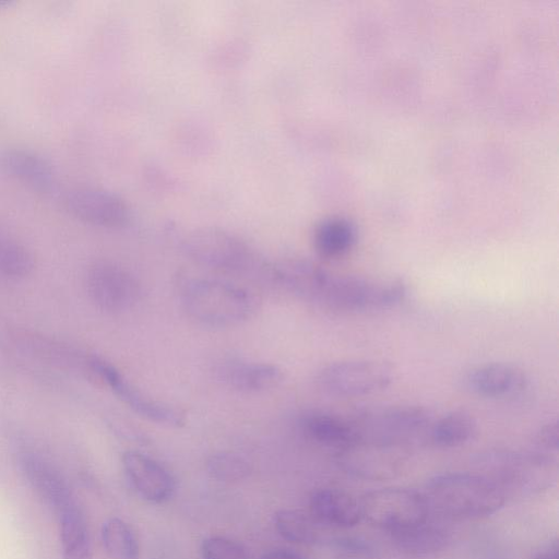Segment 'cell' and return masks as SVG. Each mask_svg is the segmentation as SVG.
<instances>
[{"label":"cell","mask_w":559,"mask_h":559,"mask_svg":"<svg viewBox=\"0 0 559 559\" xmlns=\"http://www.w3.org/2000/svg\"><path fill=\"white\" fill-rule=\"evenodd\" d=\"M471 392L484 397L500 399L519 395L528 383L520 367L508 362H489L471 370L466 376Z\"/></svg>","instance_id":"5bb4252c"},{"label":"cell","mask_w":559,"mask_h":559,"mask_svg":"<svg viewBox=\"0 0 559 559\" xmlns=\"http://www.w3.org/2000/svg\"><path fill=\"white\" fill-rule=\"evenodd\" d=\"M476 431L474 417L463 411H454L431 423L429 440L439 448H454L467 442Z\"/></svg>","instance_id":"7402d4cb"},{"label":"cell","mask_w":559,"mask_h":559,"mask_svg":"<svg viewBox=\"0 0 559 559\" xmlns=\"http://www.w3.org/2000/svg\"><path fill=\"white\" fill-rule=\"evenodd\" d=\"M64 209L78 219L106 228L124 226L130 219L127 202L107 189L95 186H73L62 193Z\"/></svg>","instance_id":"30bf717a"},{"label":"cell","mask_w":559,"mask_h":559,"mask_svg":"<svg viewBox=\"0 0 559 559\" xmlns=\"http://www.w3.org/2000/svg\"><path fill=\"white\" fill-rule=\"evenodd\" d=\"M407 294L401 278H366L329 272L313 305L332 311H360L394 307Z\"/></svg>","instance_id":"3957f363"},{"label":"cell","mask_w":559,"mask_h":559,"mask_svg":"<svg viewBox=\"0 0 559 559\" xmlns=\"http://www.w3.org/2000/svg\"><path fill=\"white\" fill-rule=\"evenodd\" d=\"M393 380V370L384 361L369 359L343 360L324 366L317 374V384L334 396L355 397L380 392Z\"/></svg>","instance_id":"52a82bcc"},{"label":"cell","mask_w":559,"mask_h":559,"mask_svg":"<svg viewBox=\"0 0 559 559\" xmlns=\"http://www.w3.org/2000/svg\"><path fill=\"white\" fill-rule=\"evenodd\" d=\"M17 462L32 488L57 514L74 502L62 475L40 454L22 450L17 455Z\"/></svg>","instance_id":"4fadbf2b"},{"label":"cell","mask_w":559,"mask_h":559,"mask_svg":"<svg viewBox=\"0 0 559 559\" xmlns=\"http://www.w3.org/2000/svg\"><path fill=\"white\" fill-rule=\"evenodd\" d=\"M124 474L145 501L163 503L174 495L176 483L173 475L160 463L139 451H127L122 455Z\"/></svg>","instance_id":"7c38bea8"},{"label":"cell","mask_w":559,"mask_h":559,"mask_svg":"<svg viewBox=\"0 0 559 559\" xmlns=\"http://www.w3.org/2000/svg\"><path fill=\"white\" fill-rule=\"evenodd\" d=\"M179 299L191 319L212 328L240 324L255 309V299L247 289L213 277H183Z\"/></svg>","instance_id":"6da1fadb"},{"label":"cell","mask_w":559,"mask_h":559,"mask_svg":"<svg viewBox=\"0 0 559 559\" xmlns=\"http://www.w3.org/2000/svg\"><path fill=\"white\" fill-rule=\"evenodd\" d=\"M355 240L353 226L340 218L322 222L314 231L317 251L325 258H337L348 251Z\"/></svg>","instance_id":"603a6c76"},{"label":"cell","mask_w":559,"mask_h":559,"mask_svg":"<svg viewBox=\"0 0 559 559\" xmlns=\"http://www.w3.org/2000/svg\"><path fill=\"white\" fill-rule=\"evenodd\" d=\"M329 271L314 262L292 259L275 265L273 277L296 297L313 304Z\"/></svg>","instance_id":"e0dca14e"},{"label":"cell","mask_w":559,"mask_h":559,"mask_svg":"<svg viewBox=\"0 0 559 559\" xmlns=\"http://www.w3.org/2000/svg\"><path fill=\"white\" fill-rule=\"evenodd\" d=\"M261 559H304V557L289 549H274L264 554Z\"/></svg>","instance_id":"4dcf8cb0"},{"label":"cell","mask_w":559,"mask_h":559,"mask_svg":"<svg viewBox=\"0 0 559 559\" xmlns=\"http://www.w3.org/2000/svg\"><path fill=\"white\" fill-rule=\"evenodd\" d=\"M391 539L399 550L413 557L435 555L448 543L445 532L427 520L391 532Z\"/></svg>","instance_id":"ffe728a7"},{"label":"cell","mask_w":559,"mask_h":559,"mask_svg":"<svg viewBox=\"0 0 559 559\" xmlns=\"http://www.w3.org/2000/svg\"><path fill=\"white\" fill-rule=\"evenodd\" d=\"M534 559H559L558 546L554 544L546 551L539 554Z\"/></svg>","instance_id":"1f68e13d"},{"label":"cell","mask_w":559,"mask_h":559,"mask_svg":"<svg viewBox=\"0 0 559 559\" xmlns=\"http://www.w3.org/2000/svg\"><path fill=\"white\" fill-rule=\"evenodd\" d=\"M427 502L448 515L477 519L498 511L504 491L483 474L444 473L427 483Z\"/></svg>","instance_id":"7a4b0ae2"},{"label":"cell","mask_w":559,"mask_h":559,"mask_svg":"<svg viewBox=\"0 0 559 559\" xmlns=\"http://www.w3.org/2000/svg\"><path fill=\"white\" fill-rule=\"evenodd\" d=\"M274 525L278 534L290 543L311 545L320 538L319 523L298 510H278L274 514Z\"/></svg>","instance_id":"cb8c5ba5"},{"label":"cell","mask_w":559,"mask_h":559,"mask_svg":"<svg viewBox=\"0 0 559 559\" xmlns=\"http://www.w3.org/2000/svg\"><path fill=\"white\" fill-rule=\"evenodd\" d=\"M357 441L401 444L426 432L431 426L429 413L415 405L368 408L348 419Z\"/></svg>","instance_id":"5b68a950"},{"label":"cell","mask_w":559,"mask_h":559,"mask_svg":"<svg viewBox=\"0 0 559 559\" xmlns=\"http://www.w3.org/2000/svg\"><path fill=\"white\" fill-rule=\"evenodd\" d=\"M203 559H249L241 544L224 536H211L201 545Z\"/></svg>","instance_id":"83f0119b"},{"label":"cell","mask_w":559,"mask_h":559,"mask_svg":"<svg viewBox=\"0 0 559 559\" xmlns=\"http://www.w3.org/2000/svg\"><path fill=\"white\" fill-rule=\"evenodd\" d=\"M361 519L394 532L427 520L428 502L420 492L406 488H382L359 500Z\"/></svg>","instance_id":"8992f818"},{"label":"cell","mask_w":559,"mask_h":559,"mask_svg":"<svg viewBox=\"0 0 559 559\" xmlns=\"http://www.w3.org/2000/svg\"><path fill=\"white\" fill-rule=\"evenodd\" d=\"M1 168L31 189L48 193L55 190L56 174L50 162L28 148L11 147L0 154Z\"/></svg>","instance_id":"9a60e30c"},{"label":"cell","mask_w":559,"mask_h":559,"mask_svg":"<svg viewBox=\"0 0 559 559\" xmlns=\"http://www.w3.org/2000/svg\"><path fill=\"white\" fill-rule=\"evenodd\" d=\"M187 257L195 264L225 274H247L258 266L257 258L240 237L219 227L191 230L182 241Z\"/></svg>","instance_id":"277c9868"},{"label":"cell","mask_w":559,"mask_h":559,"mask_svg":"<svg viewBox=\"0 0 559 559\" xmlns=\"http://www.w3.org/2000/svg\"><path fill=\"white\" fill-rule=\"evenodd\" d=\"M85 284L92 302L109 313L131 309L141 295L140 284L134 275L110 261H97L92 264L87 270Z\"/></svg>","instance_id":"9c48e42d"},{"label":"cell","mask_w":559,"mask_h":559,"mask_svg":"<svg viewBox=\"0 0 559 559\" xmlns=\"http://www.w3.org/2000/svg\"><path fill=\"white\" fill-rule=\"evenodd\" d=\"M93 373L96 380L108 385L124 404L143 418L169 427H179L185 423L180 411L147 397L130 384L111 364L97 356L93 361Z\"/></svg>","instance_id":"8fae6325"},{"label":"cell","mask_w":559,"mask_h":559,"mask_svg":"<svg viewBox=\"0 0 559 559\" xmlns=\"http://www.w3.org/2000/svg\"><path fill=\"white\" fill-rule=\"evenodd\" d=\"M301 428L312 441L340 451L357 441L348 419L319 411L306 413Z\"/></svg>","instance_id":"d6986e66"},{"label":"cell","mask_w":559,"mask_h":559,"mask_svg":"<svg viewBox=\"0 0 559 559\" xmlns=\"http://www.w3.org/2000/svg\"><path fill=\"white\" fill-rule=\"evenodd\" d=\"M102 542L110 559H139L138 539L121 519H108L102 526Z\"/></svg>","instance_id":"d4e9b609"},{"label":"cell","mask_w":559,"mask_h":559,"mask_svg":"<svg viewBox=\"0 0 559 559\" xmlns=\"http://www.w3.org/2000/svg\"><path fill=\"white\" fill-rule=\"evenodd\" d=\"M338 465L348 474L370 480L394 478L405 467V445L358 440L336 452Z\"/></svg>","instance_id":"ba28073f"},{"label":"cell","mask_w":559,"mask_h":559,"mask_svg":"<svg viewBox=\"0 0 559 559\" xmlns=\"http://www.w3.org/2000/svg\"><path fill=\"white\" fill-rule=\"evenodd\" d=\"M335 550L338 555L346 559L354 557H364L370 554V547L365 540L358 538L346 537L335 542Z\"/></svg>","instance_id":"f546056e"},{"label":"cell","mask_w":559,"mask_h":559,"mask_svg":"<svg viewBox=\"0 0 559 559\" xmlns=\"http://www.w3.org/2000/svg\"><path fill=\"white\" fill-rule=\"evenodd\" d=\"M35 261L32 252L21 242L0 231V274L22 278L32 273Z\"/></svg>","instance_id":"484cf974"},{"label":"cell","mask_w":559,"mask_h":559,"mask_svg":"<svg viewBox=\"0 0 559 559\" xmlns=\"http://www.w3.org/2000/svg\"><path fill=\"white\" fill-rule=\"evenodd\" d=\"M309 511L319 524L333 527H352L361 520L359 501L335 488L314 491L309 500Z\"/></svg>","instance_id":"2e32d148"},{"label":"cell","mask_w":559,"mask_h":559,"mask_svg":"<svg viewBox=\"0 0 559 559\" xmlns=\"http://www.w3.org/2000/svg\"><path fill=\"white\" fill-rule=\"evenodd\" d=\"M219 379L241 392H260L277 385L283 379L282 370L267 362L231 360L218 369Z\"/></svg>","instance_id":"ac0fdd59"},{"label":"cell","mask_w":559,"mask_h":559,"mask_svg":"<svg viewBox=\"0 0 559 559\" xmlns=\"http://www.w3.org/2000/svg\"><path fill=\"white\" fill-rule=\"evenodd\" d=\"M207 473L219 481L234 483L247 478L251 466L241 455L234 452H216L206 460Z\"/></svg>","instance_id":"4316f807"},{"label":"cell","mask_w":559,"mask_h":559,"mask_svg":"<svg viewBox=\"0 0 559 559\" xmlns=\"http://www.w3.org/2000/svg\"><path fill=\"white\" fill-rule=\"evenodd\" d=\"M537 453L547 456L548 452H556L559 445V425L557 420L545 424L534 437Z\"/></svg>","instance_id":"f1b7e54d"},{"label":"cell","mask_w":559,"mask_h":559,"mask_svg":"<svg viewBox=\"0 0 559 559\" xmlns=\"http://www.w3.org/2000/svg\"><path fill=\"white\" fill-rule=\"evenodd\" d=\"M63 559H93L85 518L75 502L58 513Z\"/></svg>","instance_id":"44dd1931"}]
</instances>
